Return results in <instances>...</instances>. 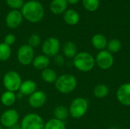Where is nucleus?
Masks as SVG:
<instances>
[{
	"mask_svg": "<svg viewBox=\"0 0 130 129\" xmlns=\"http://www.w3.org/2000/svg\"><path fill=\"white\" fill-rule=\"evenodd\" d=\"M117 99L123 106H130V83L121 84L116 93Z\"/></svg>",
	"mask_w": 130,
	"mask_h": 129,
	"instance_id": "obj_13",
	"label": "nucleus"
},
{
	"mask_svg": "<svg viewBox=\"0 0 130 129\" xmlns=\"http://www.w3.org/2000/svg\"><path fill=\"white\" fill-rule=\"evenodd\" d=\"M41 78L42 80L48 84H53L55 83V81H56L58 76H57V73L55 70H53V68H45L43 70L41 71V74H40Z\"/></svg>",
	"mask_w": 130,
	"mask_h": 129,
	"instance_id": "obj_20",
	"label": "nucleus"
},
{
	"mask_svg": "<svg viewBox=\"0 0 130 129\" xmlns=\"http://www.w3.org/2000/svg\"><path fill=\"white\" fill-rule=\"evenodd\" d=\"M74 67L82 72L92 71L96 65L94 57L88 52H80L73 59Z\"/></svg>",
	"mask_w": 130,
	"mask_h": 129,
	"instance_id": "obj_2",
	"label": "nucleus"
},
{
	"mask_svg": "<svg viewBox=\"0 0 130 129\" xmlns=\"http://www.w3.org/2000/svg\"><path fill=\"white\" fill-rule=\"evenodd\" d=\"M107 48V51H109L110 53H117L118 52L120 51L122 48V43L117 39H112L110 41H108Z\"/></svg>",
	"mask_w": 130,
	"mask_h": 129,
	"instance_id": "obj_26",
	"label": "nucleus"
},
{
	"mask_svg": "<svg viewBox=\"0 0 130 129\" xmlns=\"http://www.w3.org/2000/svg\"><path fill=\"white\" fill-rule=\"evenodd\" d=\"M44 125L45 122L39 114L30 113L24 116L20 126L21 129H44Z\"/></svg>",
	"mask_w": 130,
	"mask_h": 129,
	"instance_id": "obj_6",
	"label": "nucleus"
},
{
	"mask_svg": "<svg viewBox=\"0 0 130 129\" xmlns=\"http://www.w3.org/2000/svg\"><path fill=\"white\" fill-rule=\"evenodd\" d=\"M16 98L17 97H16V94L14 92L5 90L2 94L0 100L3 106H5L6 107H9L14 104V103L16 101Z\"/></svg>",
	"mask_w": 130,
	"mask_h": 129,
	"instance_id": "obj_21",
	"label": "nucleus"
},
{
	"mask_svg": "<svg viewBox=\"0 0 130 129\" xmlns=\"http://www.w3.org/2000/svg\"><path fill=\"white\" fill-rule=\"evenodd\" d=\"M15 40H16V37L14 34L12 33H8L7 35H5V38H4V42L5 44L8 45V46H12L15 43Z\"/></svg>",
	"mask_w": 130,
	"mask_h": 129,
	"instance_id": "obj_30",
	"label": "nucleus"
},
{
	"mask_svg": "<svg viewBox=\"0 0 130 129\" xmlns=\"http://www.w3.org/2000/svg\"><path fill=\"white\" fill-rule=\"evenodd\" d=\"M47 100V96L43 90H36L28 97V104L34 109L43 106Z\"/></svg>",
	"mask_w": 130,
	"mask_h": 129,
	"instance_id": "obj_11",
	"label": "nucleus"
},
{
	"mask_svg": "<svg viewBox=\"0 0 130 129\" xmlns=\"http://www.w3.org/2000/svg\"><path fill=\"white\" fill-rule=\"evenodd\" d=\"M50 64V58L43 54L35 56L32 62V65L34 66V68L40 71L47 68Z\"/></svg>",
	"mask_w": 130,
	"mask_h": 129,
	"instance_id": "obj_16",
	"label": "nucleus"
},
{
	"mask_svg": "<svg viewBox=\"0 0 130 129\" xmlns=\"http://www.w3.org/2000/svg\"><path fill=\"white\" fill-rule=\"evenodd\" d=\"M19 120V113L14 109H9L2 113L0 116V124L2 126L10 128L18 124Z\"/></svg>",
	"mask_w": 130,
	"mask_h": 129,
	"instance_id": "obj_10",
	"label": "nucleus"
},
{
	"mask_svg": "<svg viewBox=\"0 0 130 129\" xmlns=\"http://www.w3.org/2000/svg\"><path fill=\"white\" fill-rule=\"evenodd\" d=\"M53 116H54L55 119L64 122L69 116V108H67L66 106H62V105L57 106L53 110Z\"/></svg>",
	"mask_w": 130,
	"mask_h": 129,
	"instance_id": "obj_22",
	"label": "nucleus"
},
{
	"mask_svg": "<svg viewBox=\"0 0 130 129\" xmlns=\"http://www.w3.org/2000/svg\"><path fill=\"white\" fill-rule=\"evenodd\" d=\"M37 85L35 81L30 79H27L22 81L19 88V93L23 96H30L37 90Z\"/></svg>",
	"mask_w": 130,
	"mask_h": 129,
	"instance_id": "obj_14",
	"label": "nucleus"
},
{
	"mask_svg": "<svg viewBox=\"0 0 130 129\" xmlns=\"http://www.w3.org/2000/svg\"><path fill=\"white\" fill-rule=\"evenodd\" d=\"M68 2L66 0H52L50 8L54 14H61L67 10Z\"/></svg>",
	"mask_w": 130,
	"mask_h": 129,
	"instance_id": "obj_17",
	"label": "nucleus"
},
{
	"mask_svg": "<svg viewBox=\"0 0 130 129\" xmlns=\"http://www.w3.org/2000/svg\"><path fill=\"white\" fill-rule=\"evenodd\" d=\"M23 17L30 23L40 22L44 16V8L37 0H30L24 4L21 11Z\"/></svg>",
	"mask_w": 130,
	"mask_h": 129,
	"instance_id": "obj_1",
	"label": "nucleus"
},
{
	"mask_svg": "<svg viewBox=\"0 0 130 129\" xmlns=\"http://www.w3.org/2000/svg\"><path fill=\"white\" fill-rule=\"evenodd\" d=\"M44 129H66V126L64 122L53 118L45 122Z\"/></svg>",
	"mask_w": 130,
	"mask_h": 129,
	"instance_id": "obj_24",
	"label": "nucleus"
},
{
	"mask_svg": "<svg viewBox=\"0 0 130 129\" xmlns=\"http://www.w3.org/2000/svg\"><path fill=\"white\" fill-rule=\"evenodd\" d=\"M23 15L18 10L10 11L5 17V24L10 29H16L23 21Z\"/></svg>",
	"mask_w": 130,
	"mask_h": 129,
	"instance_id": "obj_12",
	"label": "nucleus"
},
{
	"mask_svg": "<svg viewBox=\"0 0 130 129\" xmlns=\"http://www.w3.org/2000/svg\"><path fill=\"white\" fill-rule=\"evenodd\" d=\"M0 129H3L2 128V126L1 125V124H0Z\"/></svg>",
	"mask_w": 130,
	"mask_h": 129,
	"instance_id": "obj_34",
	"label": "nucleus"
},
{
	"mask_svg": "<svg viewBox=\"0 0 130 129\" xmlns=\"http://www.w3.org/2000/svg\"><path fill=\"white\" fill-rule=\"evenodd\" d=\"M34 57V49L27 44L21 45L17 51V59L22 65L27 66L32 64Z\"/></svg>",
	"mask_w": 130,
	"mask_h": 129,
	"instance_id": "obj_8",
	"label": "nucleus"
},
{
	"mask_svg": "<svg viewBox=\"0 0 130 129\" xmlns=\"http://www.w3.org/2000/svg\"><path fill=\"white\" fill-rule=\"evenodd\" d=\"M6 3L13 10H18L20 8L21 9L24 4V0H6Z\"/></svg>",
	"mask_w": 130,
	"mask_h": 129,
	"instance_id": "obj_29",
	"label": "nucleus"
},
{
	"mask_svg": "<svg viewBox=\"0 0 130 129\" xmlns=\"http://www.w3.org/2000/svg\"><path fill=\"white\" fill-rule=\"evenodd\" d=\"M9 129H21V126H20V125H14V126H12L11 128H10Z\"/></svg>",
	"mask_w": 130,
	"mask_h": 129,
	"instance_id": "obj_33",
	"label": "nucleus"
},
{
	"mask_svg": "<svg viewBox=\"0 0 130 129\" xmlns=\"http://www.w3.org/2000/svg\"><path fill=\"white\" fill-rule=\"evenodd\" d=\"M68 4H70V5H75L77 3L79 2L80 0H66Z\"/></svg>",
	"mask_w": 130,
	"mask_h": 129,
	"instance_id": "obj_32",
	"label": "nucleus"
},
{
	"mask_svg": "<svg viewBox=\"0 0 130 129\" xmlns=\"http://www.w3.org/2000/svg\"><path fill=\"white\" fill-rule=\"evenodd\" d=\"M40 43H41V38L38 34L34 33V34H31L28 37L27 45L30 46V47H32L33 49L39 46L40 45Z\"/></svg>",
	"mask_w": 130,
	"mask_h": 129,
	"instance_id": "obj_28",
	"label": "nucleus"
},
{
	"mask_svg": "<svg viewBox=\"0 0 130 129\" xmlns=\"http://www.w3.org/2000/svg\"><path fill=\"white\" fill-rule=\"evenodd\" d=\"M107 43L108 40L107 37L101 33H97L91 38V44L93 47L99 51L104 50L107 46Z\"/></svg>",
	"mask_w": 130,
	"mask_h": 129,
	"instance_id": "obj_15",
	"label": "nucleus"
},
{
	"mask_svg": "<svg viewBox=\"0 0 130 129\" xmlns=\"http://www.w3.org/2000/svg\"><path fill=\"white\" fill-rule=\"evenodd\" d=\"M84 8L88 11H95L100 5V0H82Z\"/></svg>",
	"mask_w": 130,
	"mask_h": 129,
	"instance_id": "obj_27",
	"label": "nucleus"
},
{
	"mask_svg": "<svg viewBox=\"0 0 130 129\" xmlns=\"http://www.w3.org/2000/svg\"><path fill=\"white\" fill-rule=\"evenodd\" d=\"M0 74H1V70H0Z\"/></svg>",
	"mask_w": 130,
	"mask_h": 129,
	"instance_id": "obj_35",
	"label": "nucleus"
},
{
	"mask_svg": "<svg viewBox=\"0 0 130 129\" xmlns=\"http://www.w3.org/2000/svg\"><path fill=\"white\" fill-rule=\"evenodd\" d=\"M63 19L67 24L74 26L79 22L80 15L78 13V11H76L74 9H67L64 12Z\"/></svg>",
	"mask_w": 130,
	"mask_h": 129,
	"instance_id": "obj_18",
	"label": "nucleus"
},
{
	"mask_svg": "<svg viewBox=\"0 0 130 129\" xmlns=\"http://www.w3.org/2000/svg\"><path fill=\"white\" fill-rule=\"evenodd\" d=\"M21 83V77L15 71H9L6 72L2 78V84L5 90L14 93L19 90Z\"/></svg>",
	"mask_w": 130,
	"mask_h": 129,
	"instance_id": "obj_5",
	"label": "nucleus"
},
{
	"mask_svg": "<svg viewBox=\"0 0 130 129\" xmlns=\"http://www.w3.org/2000/svg\"><path fill=\"white\" fill-rule=\"evenodd\" d=\"M62 53L64 57L67 59H74L78 54V48L75 43L72 41H67L62 46Z\"/></svg>",
	"mask_w": 130,
	"mask_h": 129,
	"instance_id": "obj_19",
	"label": "nucleus"
},
{
	"mask_svg": "<svg viewBox=\"0 0 130 129\" xmlns=\"http://www.w3.org/2000/svg\"><path fill=\"white\" fill-rule=\"evenodd\" d=\"M53 60H54V63L58 66H62V65H64V64L66 62L64 56L60 55V54H58L56 56H54Z\"/></svg>",
	"mask_w": 130,
	"mask_h": 129,
	"instance_id": "obj_31",
	"label": "nucleus"
},
{
	"mask_svg": "<svg viewBox=\"0 0 130 129\" xmlns=\"http://www.w3.org/2000/svg\"><path fill=\"white\" fill-rule=\"evenodd\" d=\"M88 101L83 97H76L70 103L69 107V116L73 119L82 118L88 110Z\"/></svg>",
	"mask_w": 130,
	"mask_h": 129,
	"instance_id": "obj_4",
	"label": "nucleus"
},
{
	"mask_svg": "<svg viewBox=\"0 0 130 129\" xmlns=\"http://www.w3.org/2000/svg\"><path fill=\"white\" fill-rule=\"evenodd\" d=\"M95 63L101 69L108 70L114 63L113 56L106 49L99 51L95 57Z\"/></svg>",
	"mask_w": 130,
	"mask_h": 129,
	"instance_id": "obj_9",
	"label": "nucleus"
},
{
	"mask_svg": "<svg viewBox=\"0 0 130 129\" xmlns=\"http://www.w3.org/2000/svg\"><path fill=\"white\" fill-rule=\"evenodd\" d=\"M110 90L109 87L104 84H97L93 90V94L94 97L98 99H104L107 97L109 94Z\"/></svg>",
	"mask_w": 130,
	"mask_h": 129,
	"instance_id": "obj_23",
	"label": "nucleus"
},
{
	"mask_svg": "<svg viewBox=\"0 0 130 129\" xmlns=\"http://www.w3.org/2000/svg\"><path fill=\"white\" fill-rule=\"evenodd\" d=\"M11 48L5 43H0V62L8 60L11 56Z\"/></svg>",
	"mask_w": 130,
	"mask_h": 129,
	"instance_id": "obj_25",
	"label": "nucleus"
},
{
	"mask_svg": "<svg viewBox=\"0 0 130 129\" xmlns=\"http://www.w3.org/2000/svg\"><path fill=\"white\" fill-rule=\"evenodd\" d=\"M54 84L55 88L60 94H69L75 90L78 81L73 75L63 74L57 78Z\"/></svg>",
	"mask_w": 130,
	"mask_h": 129,
	"instance_id": "obj_3",
	"label": "nucleus"
},
{
	"mask_svg": "<svg viewBox=\"0 0 130 129\" xmlns=\"http://www.w3.org/2000/svg\"><path fill=\"white\" fill-rule=\"evenodd\" d=\"M60 50L59 40L53 36L46 38L42 43L43 54L47 57H54L59 54Z\"/></svg>",
	"mask_w": 130,
	"mask_h": 129,
	"instance_id": "obj_7",
	"label": "nucleus"
}]
</instances>
